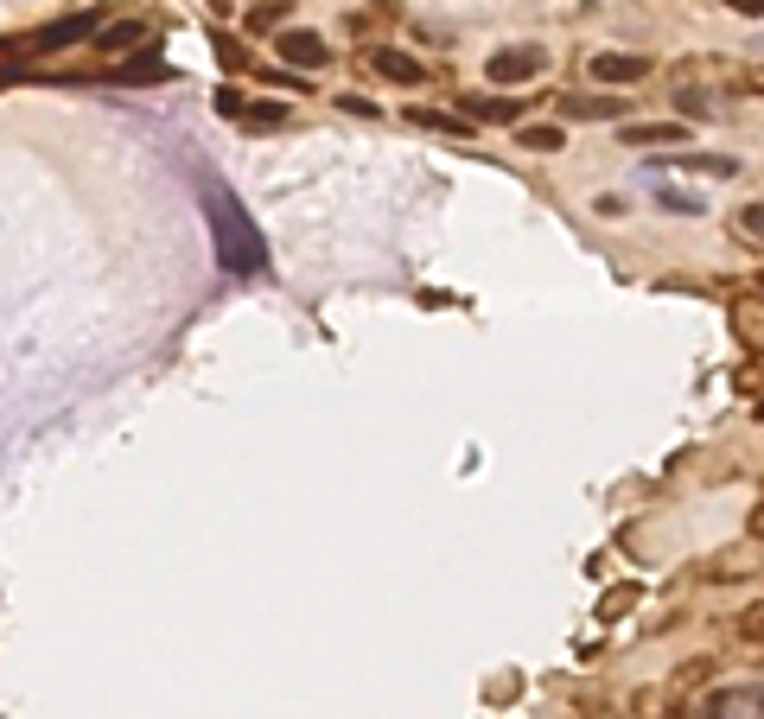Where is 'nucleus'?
<instances>
[{
    "label": "nucleus",
    "mask_w": 764,
    "mask_h": 719,
    "mask_svg": "<svg viewBox=\"0 0 764 719\" xmlns=\"http://www.w3.org/2000/svg\"><path fill=\"white\" fill-rule=\"evenodd\" d=\"M204 217H211V242H217V261L230 274H262L268 268V242H262V230L249 223V210H242L230 191H223L217 179H204Z\"/></svg>",
    "instance_id": "f257e3e1"
},
{
    "label": "nucleus",
    "mask_w": 764,
    "mask_h": 719,
    "mask_svg": "<svg viewBox=\"0 0 764 719\" xmlns=\"http://www.w3.org/2000/svg\"><path fill=\"white\" fill-rule=\"evenodd\" d=\"M548 70V51L542 45H503L491 64H484V77L491 83H503V90H510V83H535Z\"/></svg>",
    "instance_id": "f03ea898"
},
{
    "label": "nucleus",
    "mask_w": 764,
    "mask_h": 719,
    "mask_svg": "<svg viewBox=\"0 0 764 719\" xmlns=\"http://www.w3.org/2000/svg\"><path fill=\"white\" fill-rule=\"evenodd\" d=\"M96 32H102V7H83V13H71V20H51V26L32 32V51H64L77 39H96Z\"/></svg>",
    "instance_id": "7ed1b4c3"
},
{
    "label": "nucleus",
    "mask_w": 764,
    "mask_h": 719,
    "mask_svg": "<svg viewBox=\"0 0 764 719\" xmlns=\"http://www.w3.org/2000/svg\"><path fill=\"white\" fill-rule=\"evenodd\" d=\"M274 58H287L293 70H319L325 58H332V45H325L319 32H306V26H287V32H274Z\"/></svg>",
    "instance_id": "20e7f679"
},
{
    "label": "nucleus",
    "mask_w": 764,
    "mask_h": 719,
    "mask_svg": "<svg viewBox=\"0 0 764 719\" xmlns=\"http://www.w3.org/2000/svg\"><path fill=\"white\" fill-rule=\"evenodd\" d=\"M370 70H376V77H389V83H402V90H421V83H427V64L414 58V51H402V45H376Z\"/></svg>",
    "instance_id": "39448f33"
},
{
    "label": "nucleus",
    "mask_w": 764,
    "mask_h": 719,
    "mask_svg": "<svg viewBox=\"0 0 764 719\" xmlns=\"http://www.w3.org/2000/svg\"><path fill=\"white\" fill-rule=\"evenodd\" d=\"M624 147H688V121H624L618 128Z\"/></svg>",
    "instance_id": "423d86ee"
},
{
    "label": "nucleus",
    "mask_w": 764,
    "mask_h": 719,
    "mask_svg": "<svg viewBox=\"0 0 764 719\" xmlns=\"http://www.w3.org/2000/svg\"><path fill=\"white\" fill-rule=\"evenodd\" d=\"M586 70H593L599 83H612V90H624V83H644L650 77V58H637V51H599Z\"/></svg>",
    "instance_id": "0eeeda50"
},
{
    "label": "nucleus",
    "mask_w": 764,
    "mask_h": 719,
    "mask_svg": "<svg viewBox=\"0 0 764 719\" xmlns=\"http://www.w3.org/2000/svg\"><path fill=\"white\" fill-rule=\"evenodd\" d=\"M624 115V96H573L561 102V121H618Z\"/></svg>",
    "instance_id": "6e6552de"
},
{
    "label": "nucleus",
    "mask_w": 764,
    "mask_h": 719,
    "mask_svg": "<svg viewBox=\"0 0 764 719\" xmlns=\"http://www.w3.org/2000/svg\"><path fill=\"white\" fill-rule=\"evenodd\" d=\"M516 140H523L529 153H561V147H567V128H561V121H523V128H516Z\"/></svg>",
    "instance_id": "1a4fd4ad"
},
{
    "label": "nucleus",
    "mask_w": 764,
    "mask_h": 719,
    "mask_svg": "<svg viewBox=\"0 0 764 719\" xmlns=\"http://www.w3.org/2000/svg\"><path fill=\"white\" fill-rule=\"evenodd\" d=\"M465 121H497V128H510L516 102L510 96H472V102H465Z\"/></svg>",
    "instance_id": "9d476101"
},
{
    "label": "nucleus",
    "mask_w": 764,
    "mask_h": 719,
    "mask_svg": "<svg viewBox=\"0 0 764 719\" xmlns=\"http://www.w3.org/2000/svg\"><path fill=\"white\" fill-rule=\"evenodd\" d=\"M650 198L663 204L669 217H701V210H707L701 198H694V191H682V185H663V179H656V191H650Z\"/></svg>",
    "instance_id": "9b49d317"
},
{
    "label": "nucleus",
    "mask_w": 764,
    "mask_h": 719,
    "mask_svg": "<svg viewBox=\"0 0 764 719\" xmlns=\"http://www.w3.org/2000/svg\"><path fill=\"white\" fill-rule=\"evenodd\" d=\"M675 166H682V172H701V179H733V172H739V160H726V153H682Z\"/></svg>",
    "instance_id": "f8f14e48"
},
{
    "label": "nucleus",
    "mask_w": 764,
    "mask_h": 719,
    "mask_svg": "<svg viewBox=\"0 0 764 719\" xmlns=\"http://www.w3.org/2000/svg\"><path fill=\"white\" fill-rule=\"evenodd\" d=\"M102 45H109V51H128V45H147V26H141V20H121V26H102Z\"/></svg>",
    "instance_id": "ddd939ff"
},
{
    "label": "nucleus",
    "mask_w": 764,
    "mask_h": 719,
    "mask_svg": "<svg viewBox=\"0 0 764 719\" xmlns=\"http://www.w3.org/2000/svg\"><path fill=\"white\" fill-rule=\"evenodd\" d=\"M242 121H249V128H281V121H287V102L262 96V102H249V115H242Z\"/></svg>",
    "instance_id": "4468645a"
},
{
    "label": "nucleus",
    "mask_w": 764,
    "mask_h": 719,
    "mask_svg": "<svg viewBox=\"0 0 764 719\" xmlns=\"http://www.w3.org/2000/svg\"><path fill=\"white\" fill-rule=\"evenodd\" d=\"M160 77H172L160 58H141V64H121L115 70V83H160Z\"/></svg>",
    "instance_id": "2eb2a0df"
},
{
    "label": "nucleus",
    "mask_w": 764,
    "mask_h": 719,
    "mask_svg": "<svg viewBox=\"0 0 764 719\" xmlns=\"http://www.w3.org/2000/svg\"><path fill=\"white\" fill-rule=\"evenodd\" d=\"M211 109H217L223 121H242V115H249V96H242V90H236V83H223V90L211 96Z\"/></svg>",
    "instance_id": "dca6fc26"
},
{
    "label": "nucleus",
    "mask_w": 764,
    "mask_h": 719,
    "mask_svg": "<svg viewBox=\"0 0 764 719\" xmlns=\"http://www.w3.org/2000/svg\"><path fill=\"white\" fill-rule=\"evenodd\" d=\"M414 121H421V128H440V134H472L465 115H440V109H414Z\"/></svg>",
    "instance_id": "f3484780"
},
{
    "label": "nucleus",
    "mask_w": 764,
    "mask_h": 719,
    "mask_svg": "<svg viewBox=\"0 0 764 719\" xmlns=\"http://www.w3.org/2000/svg\"><path fill=\"white\" fill-rule=\"evenodd\" d=\"M733 707H739V694H726V688H720V694H707V700H701V719H726Z\"/></svg>",
    "instance_id": "a211bd4d"
},
{
    "label": "nucleus",
    "mask_w": 764,
    "mask_h": 719,
    "mask_svg": "<svg viewBox=\"0 0 764 719\" xmlns=\"http://www.w3.org/2000/svg\"><path fill=\"white\" fill-rule=\"evenodd\" d=\"M739 230H745V236H752V242H764V198H758V204H745V210H739Z\"/></svg>",
    "instance_id": "6ab92c4d"
},
{
    "label": "nucleus",
    "mask_w": 764,
    "mask_h": 719,
    "mask_svg": "<svg viewBox=\"0 0 764 719\" xmlns=\"http://www.w3.org/2000/svg\"><path fill=\"white\" fill-rule=\"evenodd\" d=\"M332 109H344V115H382V109H376V102H370V96H338V102H332Z\"/></svg>",
    "instance_id": "aec40b11"
},
{
    "label": "nucleus",
    "mask_w": 764,
    "mask_h": 719,
    "mask_svg": "<svg viewBox=\"0 0 764 719\" xmlns=\"http://www.w3.org/2000/svg\"><path fill=\"white\" fill-rule=\"evenodd\" d=\"M675 109H682V115H707V96L701 90H682V96H675Z\"/></svg>",
    "instance_id": "412c9836"
},
{
    "label": "nucleus",
    "mask_w": 764,
    "mask_h": 719,
    "mask_svg": "<svg viewBox=\"0 0 764 719\" xmlns=\"http://www.w3.org/2000/svg\"><path fill=\"white\" fill-rule=\"evenodd\" d=\"M593 217H624V198H618V191H605V198H593Z\"/></svg>",
    "instance_id": "4be33fe9"
},
{
    "label": "nucleus",
    "mask_w": 764,
    "mask_h": 719,
    "mask_svg": "<svg viewBox=\"0 0 764 719\" xmlns=\"http://www.w3.org/2000/svg\"><path fill=\"white\" fill-rule=\"evenodd\" d=\"M720 7H733L739 20H764V0H720Z\"/></svg>",
    "instance_id": "5701e85b"
},
{
    "label": "nucleus",
    "mask_w": 764,
    "mask_h": 719,
    "mask_svg": "<svg viewBox=\"0 0 764 719\" xmlns=\"http://www.w3.org/2000/svg\"><path fill=\"white\" fill-rule=\"evenodd\" d=\"M739 707H752V713H764V688H752V694H739Z\"/></svg>",
    "instance_id": "b1692460"
}]
</instances>
